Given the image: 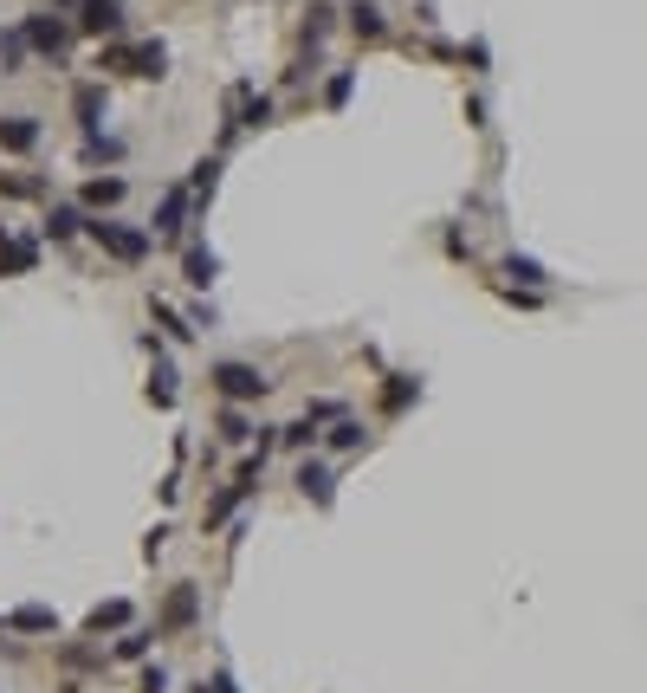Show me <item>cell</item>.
Wrapping results in <instances>:
<instances>
[{
	"label": "cell",
	"mask_w": 647,
	"mask_h": 693,
	"mask_svg": "<svg viewBox=\"0 0 647 693\" xmlns=\"http://www.w3.org/2000/svg\"><path fill=\"white\" fill-rule=\"evenodd\" d=\"M85 234L98 240V247H104V260H117V266H149V253H156L149 227L117 221V214H91V221H85Z\"/></svg>",
	"instance_id": "obj_1"
},
{
	"label": "cell",
	"mask_w": 647,
	"mask_h": 693,
	"mask_svg": "<svg viewBox=\"0 0 647 693\" xmlns=\"http://www.w3.org/2000/svg\"><path fill=\"white\" fill-rule=\"evenodd\" d=\"M208 383H214V396L227 402V409H246V402H266V396H272L266 370H259V363H240V357L214 363V370H208Z\"/></svg>",
	"instance_id": "obj_2"
},
{
	"label": "cell",
	"mask_w": 647,
	"mask_h": 693,
	"mask_svg": "<svg viewBox=\"0 0 647 693\" xmlns=\"http://www.w3.org/2000/svg\"><path fill=\"white\" fill-rule=\"evenodd\" d=\"M20 33H26V52H33V59H52V65H59L65 52H72L78 26L65 20V13H46V7H39V13H26V20H20Z\"/></svg>",
	"instance_id": "obj_3"
},
{
	"label": "cell",
	"mask_w": 647,
	"mask_h": 693,
	"mask_svg": "<svg viewBox=\"0 0 647 693\" xmlns=\"http://www.w3.org/2000/svg\"><path fill=\"white\" fill-rule=\"evenodd\" d=\"M188 221H195V201H188V188L175 182V188H162V201H156V214H149V240H182L188 234Z\"/></svg>",
	"instance_id": "obj_4"
},
{
	"label": "cell",
	"mask_w": 647,
	"mask_h": 693,
	"mask_svg": "<svg viewBox=\"0 0 647 693\" xmlns=\"http://www.w3.org/2000/svg\"><path fill=\"white\" fill-rule=\"evenodd\" d=\"M143 350H149V402H156V409H175V396H182V370H175L169 344L149 331V337H143Z\"/></svg>",
	"instance_id": "obj_5"
},
{
	"label": "cell",
	"mask_w": 647,
	"mask_h": 693,
	"mask_svg": "<svg viewBox=\"0 0 647 693\" xmlns=\"http://www.w3.org/2000/svg\"><path fill=\"white\" fill-rule=\"evenodd\" d=\"M201 622V590L195 583H175L169 596H162V616H156V635H175V629H195Z\"/></svg>",
	"instance_id": "obj_6"
},
{
	"label": "cell",
	"mask_w": 647,
	"mask_h": 693,
	"mask_svg": "<svg viewBox=\"0 0 647 693\" xmlns=\"http://www.w3.org/2000/svg\"><path fill=\"white\" fill-rule=\"evenodd\" d=\"M298 493H305L318 512L337 506V473H330V460H324V454H305V460H298Z\"/></svg>",
	"instance_id": "obj_7"
},
{
	"label": "cell",
	"mask_w": 647,
	"mask_h": 693,
	"mask_svg": "<svg viewBox=\"0 0 647 693\" xmlns=\"http://www.w3.org/2000/svg\"><path fill=\"white\" fill-rule=\"evenodd\" d=\"M337 13H343V26H350L356 46H382V39H389V20H382L376 0H343Z\"/></svg>",
	"instance_id": "obj_8"
},
{
	"label": "cell",
	"mask_w": 647,
	"mask_h": 693,
	"mask_svg": "<svg viewBox=\"0 0 647 693\" xmlns=\"http://www.w3.org/2000/svg\"><path fill=\"white\" fill-rule=\"evenodd\" d=\"M123 0H85V20H72L85 39H123Z\"/></svg>",
	"instance_id": "obj_9"
},
{
	"label": "cell",
	"mask_w": 647,
	"mask_h": 693,
	"mask_svg": "<svg viewBox=\"0 0 647 693\" xmlns=\"http://www.w3.org/2000/svg\"><path fill=\"white\" fill-rule=\"evenodd\" d=\"M85 221H91V214L78 208V201H46V227H39V240L65 247V240H78V234H85Z\"/></svg>",
	"instance_id": "obj_10"
},
{
	"label": "cell",
	"mask_w": 647,
	"mask_h": 693,
	"mask_svg": "<svg viewBox=\"0 0 647 693\" xmlns=\"http://www.w3.org/2000/svg\"><path fill=\"white\" fill-rule=\"evenodd\" d=\"M104 111H110V91L98 85V78H85V85L72 91V117H78V130H85V137H91V130H104Z\"/></svg>",
	"instance_id": "obj_11"
},
{
	"label": "cell",
	"mask_w": 647,
	"mask_h": 693,
	"mask_svg": "<svg viewBox=\"0 0 647 693\" xmlns=\"http://www.w3.org/2000/svg\"><path fill=\"white\" fill-rule=\"evenodd\" d=\"M182 279L195 285V292H214L220 260H214V247H208V240H188V247H182Z\"/></svg>",
	"instance_id": "obj_12"
},
{
	"label": "cell",
	"mask_w": 647,
	"mask_h": 693,
	"mask_svg": "<svg viewBox=\"0 0 647 693\" xmlns=\"http://www.w3.org/2000/svg\"><path fill=\"white\" fill-rule=\"evenodd\" d=\"M123 195H130V182H123V175H91V182L78 188V208H85V214H110Z\"/></svg>",
	"instance_id": "obj_13"
},
{
	"label": "cell",
	"mask_w": 647,
	"mask_h": 693,
	"mask_svg": "<svg viewBox=\"0 0 647 693\" xmlns=\"http://www.w3.org/2000/svg\"><path fill=\"white\" fill-rule=\"evenodd\" d=\"M318 441H324V454H363V447H369V428H363V421H356V415H337V421H330V434H318Z\"/></svg>",
	"instance_id": "obj_14"
},
{
	"label": "cell",
	"mask_w": 647,
	"mask_h": 693,
	"mask_svg": "<svg viewBox=\"0 0 647 693\" xmlns=\"http://www.w3.org/2000/svg\"><path fill=\"white\" fill-rule=\"evenodd\" d=\"M39 137H46V130H39V117H0V149H7V156H33L39 149Z\"/></svg>",
	"instance_id": "obj_15"
},
{
	"label": "cell",
	"mask_w": 647,
	"mask_h": 693,
	"mask_svg": "<svg viewBox=\"0 0 647 693\" xmlns=\"http://www.w3.org/2000/svg\"><path fill=\"white\" fill-rule=\"evenodd\" d=\"M337 20H343V13L330 7V0H311V7H305V26H298V46H305L311 59H318V46L330 39V26H337Z\"/></svg>",
	"instance_id": "obj_16"
},
{
	"label": "cell",
	"mask_w": 647,
	"mask_h": 693,
	"mask_svg": "<svg viewBox=\"0 0 647 693\" xmlns=\"http://www.w3.org/2000/svg\"><path fill=\"white\" fill-rule=\"evenodd\" d=\"M39 266V240L33 234H7V247H0V279H26Z\"/></svg>",
	"instance_id": "obj_17"
},
{
	"label": "cell",
	"mask_w": 647,
	"mask_h": 693,
	"mask_svg": "<svg viewBox=\"0 0 647 693\" xmlns=\"http://www.w3.org/2000/svg\"><path fill=\"white\" fill-rule=\"evenodd\" d=\"M220 169H227V162H220V156H201L195 162V169H188V201H195V214H208V201H214V188H220Z\"/></svg>",
	"instance_id": "obj_18"
},
{
	"label": "cell",
	"mask_w": 647,
	"mask_h": 693,
	"mask_svg": "<svg viewBox=\"0 0 647 693\" xmlns=\"http://www.w3.org/2000/svg\"><path fill=\"white\" fill-rule=\"evenodd\" d=\"M130 78H169V46H162V39H136L130 46Z\"/></svg>",
	"instance_id": "obj_19"
},
{
	"label": "cell",
	"mask_w": 647,
	"mask_h": 693,
	"mask_svg": "<svg viewBox=\"0 0 647 693\" xmlns=\"http://www.w3.org/2000/svg\"><path fill=\"white\" fill-rule=\"evenodd\" d=\"M0 195H7V201H52V182H46V175H33V169H7V175H0Z\"/></svg>",
	"instance_id": "obj_20"
},
{
	"label": "cell",
	"mask_w": 647,
	"mask_h": 693,
	"mask_svg": "<svg viewBox=\"0 0 647 693\" xmlns=\"http://www.w3.org/2000/svg\"><path fill=\"white\" fill-rule=\"evenodd\" d=\"M7 629H13V635H59V616H52L46 603H20V609L7 616Z\"/></svg>",
	"instance_id": "obj_21"
},
{
	"label": "cell",
	"mask_w": 647,
	"mask_h": 693,
	"mask_svg": "<svg viewBox=\"0 0 647 693\" xmlns=\"http://www.w3.org/2000/svg\"><path fill=\"white\" fill-rule=\"evenodd\" d=\"M78 156H85L91 169H104V162H123V156H130V143H123V137H110V130H91V137L78 143Z\"/></svg>",
	"instance_id": "obj_22"
},
{
	"label": "cell",
	"mask_w": 647,
	"mask_h": 693,
	"mask_svg": "<svg viewBox=\"0 0 647 693\" xmlns=\"http://www.w3.org/2000/svg\"><path fill=\"white\" fill-rule=\"evenodd\" d=\"M130 616H136V609L123 603V596H110V603H98V609H91V616H85V635H110V629H130Z\"/></svg>",
	"instance_id": "obj_23"
},
{
	"label": "cell",
	"mask_w": 647,
	"mask_h": 693,
	"mask_svg": "<svg viewBox=\"0 0 647 693\" xmlns=\"http://www.w3.org/2000/svg\"><path fill=\"white\" fill-rule=\"evenodd\" d=\"M149 318L162 324V337H169V344H195V337H201L195 324H188V318H182L175 305H162V298H149Z\"/></svg>",
	"instance_id": "obj_24"
},
{
	"label": "cell",
	"mask_w": 647,
	"mask_h": 693,
	"mask_svg": "<svg viewBox=\"0 0 647 693\" xmlns=\"http://www.w3.org/2000/svg\"><path fill=\"white\" fill-rule=\"evenodd\" d=\"M26 59H33V52H26V33H20V26H7V33H0V78H20Z\"/></svg>",
	"instance_id": "obj_25"
},
{
	"label": "cell",
	"mask_w": 647,
	"mask_h": 693,
	"mask_svg": "<svg viewBox=\"0 0 647 693\" xmlns=\"http://www.w3.org/2000/svg\"><path fill=\"white\" fill-rule=\"evenodd\" d=\"M408 402H421V376H389V389H382V415H402Z\"/></svg>",
	"instance_id": "obj_26"
},
{
	"label": "cell",
	"mask_w": 647,
	"mask_h": 693,
	"mask_svg": "<svg viewBox=\"0 0 647 693\" xmlns=\"http://www.w3.org/2000/svg\"><path fill=\"white\" fill-rule=\"evenodd\" d=\"M505 279H518L525 292H538V285H550V273L538 260H525V253H505Z\"/></svg>",
	"instance_id": "obj_27"
},
{
	"label": "cell",
	"mask_w": 647,
	"mask_h": 693,
	"mask_svg": "<svg viewBox=\"0 0 647 693\" xmlns=\"http://www.w3.org/2000/svg\"><path fill=\"white\" fill-rule=\"evenodd\" d=\"M318 421H305V415H298V421H285V428H279V447H292V454H305V447H318Z\"/></svg>",
	"instance_id": "obj_28"
},
{
	"label": "cell",
	"mask_w": 647,
	"mask_h": 693,
	"mask_svg": "<svg viewBox=\"0 0 647 693\" xmlns=\"http://www.w3.org/2000/svg\"><path fill=\"white\" fill-rule=\"evenodd\" d=\"M350 91H356V72H350V65H337V72L324 78V111H343V104H350Z\"/></svg>",
	"instance_id": "obj_29"
},
{
	"label": "cell",
	"mask_w": 647,
	"mask_h": 693,
	"mask_svg": "<svg viewBox=\"0 0 647 693\" xmlns=\"http://www.w3.org/2000/svg\"><path fill=\"white\" fill-rule=\"evenodd\" d=\"M149 642H156V629H123V635H117V648H110V661H143V655H149Z\"/></svg>",
	"instance_id": "obj_30"
},
{
	"label": "cell",
	"mask_w": 647,
	"mask_h": 693,
	"mask_svg": "<svg viewBox=\"0 0 647 693\" xmlns=\"http://www.w3.org/2000/svg\"><path fill=\"white\" fill-rule=\"evenodd\" d=\"M220 434H227V441H233V447H246V441H253V434H259V428H253V421H246L240 409H220Z\"/></svg>",
	"instance_id": "obj_31"
},
{
	"label": "cell",
	"mask_w": 647,
	"mask_h": 693,
	"mask_svg": "<svg viewBox=\"0 0 647 693\" xmlns=\"http://www.w3.org/2000/svg\"><path fill=\"white\" fill-rule=\"evenodd\" d=\"M169 668H143V681H136V693H169Z\"/></svg>",
	"instance_id": "obj_32"
},
{
	"label": "cell",
	"mask_w": 647,
	"mask_h": 693,
	"mask_svg": "<svg viewBox=\"0 0 647 693\" xmlns=\"http://www.w3.org/2000/svg\"><path fill=\"white\" fill-rule=\"evenodd\" d=\"M195 693H240V681H233V674H227V668H220V674H214V681H201Z\"/></svg>",
	"instance_id": "obj_33"
},
{
	"label": "cell",
	"mask_w": 647,
	"mask_h": 693,
	"mask_svg": "<svg viewBox=\"0 0 647 693\" xmlns=\"http://www.w3.org/2000/svg\"><path fill=\"white\" fill-rule=\"evenodd\" d=\"M162 545H169V525H156V532L143 538V557H162Z\"/></svg>",
	"instance_id": "obj_34"
},
{
	"label": "cell",
	"mask_w": 647,
	"mask_h": 693,
	"mask_svg": "<svg viewBox=\"0 0 647 693\" xmlns=\"http://www.w3.org/2000/svg\"><path fill=\"white\" fill-rule=\"evenodd\" d=\"M7 234H13V227H7V221H0V247H7Z\"/></svg>",
	"instance_id": "obj_35"
}]
</instances>
